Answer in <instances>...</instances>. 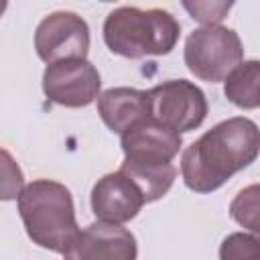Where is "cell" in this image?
Listing matches in <instances>:
<instances>
[{
    "label": "cell",
    "mask_w": 260,
    "mask_h": 260,
    "mask_svg": "<svg viewBox=\"0 0 260 260\" xmlns=\"http://www.w3.org/2000/svg\"><path fill=\"white\" fill-rule=\"evenodd\" d=\"M260 150L256 122L244 116L228 118L183 150L181 177L195 193L219 189L232 175L250 167Z\"/></svg>",
    "instance_id": "cell-1"
},
{
    "label": "cell",
    "mask_w": 260,
    "mask_h": 260,
    "mask_svg": "<svg viewBox=\"0 0 260 260\" xmlns=\"http://www.w3.org/2000/svg\"><path fill=\"white\" fill-rule=\"evenodd\" d=\"M18 213L28 238L51 252L65 254L79 234L71 191L57 181L37 179L24 185Z\"/></svg>",
    "instance_id": "cell-2"
},
{
    "label": "cell",
    "mask_w": 260,
    "mask_h": 260,
    "mask_svg": "<svg viewBox=\"0 0 260 260\" xmlns=\"http://www.w3.org/2000/svg\"><path fill=\"white\" fill-rule=\"evenodd\" d=\"M179 35V20L160 8L140 10L136 6H120L104 20V41L108 49L126 59L169 55Z\"/></svg>",
    "instance_id": "cell-3"
},
{
    "label": "cell",
    "mask_w": 260,
    "mask_h": 260,
    "mask_svg": "<svg viewBox=\"0 0 260 260\" xmlns=\"http://www.w3.org/2000/svg\"><path fill=\"white\" fill-rule=\"evenodd\" d=\"M183 59L195 77L217 83L242 63L244 47L236 30L221 24H209L195 28L187 37Z\"/></svg>",
    "instance_id": "cell-4"
},
{
    "label": "cell",
    "mask_w": 260,
    "mask_h": 260,
    "mask_svg": "<svg viewBox=\"0 0 260 260\" xmlns=\"http://www.w3.org/2000/svg\"><path fill=\"white\" fill-rule=\"evenodd\" d=\"M148 118L177 134L199 128L207 116L205 93L187 79H169L146 91Z\"/></svg>",
    "instance_id": "cell-5"
},
{
    "label": "cell",
    "mask_w": 260,
    "mask_h": 260,
    "mask_svg": "<svg viewBox=\"0 0 260 260\" xmlns=\"http://www.w3.org/2000/svg\"><path fill=\"white\" fill-rule=\"evenodd\" d=\"M35 49L47 65L85 59L89 51V26L75 12H51L35 30Z\"/></svg>",
    "instance_id": "cell-6"
},
{
    "label": "cell",
    "mask_w": 260,
    "mask_h": 260,
    "mask_svg": "<svg viewBox=\"0 0 260 260\" xmlns=\"http://www.w3.org/2000/svg\"><path fill=\"white\" fill-rule=\"evenodd\" d=\"M102 77L87 59H71L47 65L43 91L49 102L65 108H85L98 100Z\"/></svg>",
    "instance_id": "cell-7"
},
{
    "label": "cell",
    "mask_w": 260,
    "mask_h": 260,
    "mask_svg": "<svg viewBox=\"0 0 260 260\" xmlns=\"http://www.w3.org/2000/svg\"><path fill=\"white\" fill-rule=\"evenodd\" d=\"M138 246L130 230L120 223L95 221L79 230L63 254L65 260H136Z\"/></svg>",
    "instance_id": "cell-8"
},
{
    "label": "cell",
    "mask_w": 260,
    "mask_h": 260,
    "mask_svg": "<svg viewBox=\"0 0 260 260\" xmlns=\"http://www.w3.org/2000/svg\"><path fill=\"white\" fill-rule=\"evenodd\" d=\"M120 146L124 152V160L165 165L179 154L183 138L181 134L162 128L150 118H144L120 134Z\"/></svg>",
    "instance_id": "cell-9"
},
{
    "label": "cell",
    "mask_w": 260,
    "mask_h": 260,
    "mask_svg": "<svg viewBox=\"0 0 260 260\" xmlns=\"http://www.w3.org/2000/svg\"><path fill=\"white\" fill-rule=\"evenodd\" d=\"M144 203L138 187L120 171L104 175L91 189V211L98 221L122 225L134 219Z\"/></svg>",
    "instance_id": "cell-10"
},
{
    "label": "cell",
    "mask_w": 260,
    "mask_h": 260,
    "mask_svg": "<svg viewBox=\"0 0 260 260\" xmlns=\"http://www.w3.org/2000/svg\"><path fill=\"white\" fill-rule=\"evenodd\" d=\"M98 114L112 132L122 134L136 122L148 118L146 91L134 87L106 89L98 95Z\"/></svg>",
    "instance_id": "cell-11"
},
{
    "label": "cell",
    "mask_w": 260,
    "mask_h": 260,
    "mask_svg": "<svg viewBox=\"0 0 260 260\" xmlns=\"http://www.w3.org/2000/svg\"><path fill=\"white\" fill-rule=\"evenodd\" d=\"M120 173H124L138 187L146 203H152L162 195H167V191L173 187V181L177 177V169L171 162L150 165V162L124 160L120 167Z\"/></svg>",
    "instance_id": "cell-12"
},
{
    "label": "cell",
    "mask_w": 260,
    "mask_h": 260,
    "mask_svg": "<svg viewBox=\"0 0 260 260\" xmlns=\"http://www.w3.org/2000/svg\"><path fill=\"white\" fill-rule=\"evenodd\" d=\"M223 81V93L234 106L242 110H256L260 106V63L256 59L242 61Z\"/></svg>",
    "instance_id": "cell-13"
},
{
    "label": "cell",
    "mask_w": 260,
    "mask_h": 260,
    "mask_svg": "<svg viewBox=\"0 0 260 260\" xmlns=\"http://www.w3.org/2000/svg\"><path fill=\"white\" fill-rule=\"evenodd\" d=\"M230 215L252 234L258 232V185H250L234 197L230 205Z\"/></svg>",
    "instance_id": "cell-14"
},
{
    "label": "cell",
    "mask_w": 260,
    "mask_h": 260,
    "mask_svg": "<svg viewBox=\"0 0 260 260\" xmlns=\"http://www.w3.org/2000/svg\"><path fill=\"white\" fill-rule=\"evenodd\" d=\"M219 260H260V246L256 234L236 232L223 238L219 246Z\"/></svg>",
    "instance_id": "cell-15"
},
{
    "label": "cell",
    "mask_w": 260,
    "mask_h": 260,
    "mask_svg": "<svg viewBox=\"0 0 260 260\" xmlns=\"http://www.w3.org/2000/svg\"><path fill=\"white\" fill-rule=\"evenodd\" d=\"M22 189H24V175L18 162L8 150L0 148V201L18 199Z\"/></svg>",
    "instance_id": "cell-16"
},
{
    "label": "cell",
    "mask_w": 260,
    "mask_h": 260,
    "mask_svg": "<svg viewBox=\"0 0 260 260\" xmlns=\"http://www.w3.org/2000/svg\"><path fill=\"white\" fill-rule=\"evenodd\" d=\"M183 8L191 14L193 20L209 26L225 18L232 8V2H183Z\"/></svg>",
    "instance_id": "cell-17"
},
{
    "label": "cell",
    "mask_w": 260,
    "mask_h": 260,
    "mask_svg": "<svg viewBox=\"0 0 260 260\" xmlns=\"http://www.w3.org/2000/svg\"><path fill=\"white\" fill-rule=\"evenodd\" d=\"M6 6H8V4H6L4 0H0V16L4 14V10H6Z\"/></svg>",
    "instance_id": "cell-18"
}]
</instances>
